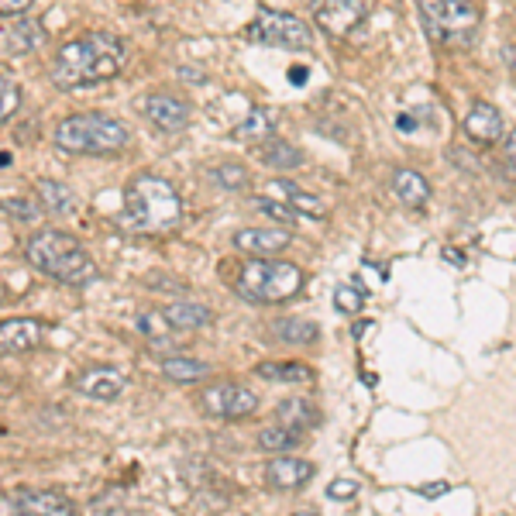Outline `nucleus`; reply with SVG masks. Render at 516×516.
<instances>
[{
    "mask_svg": "<svg viewBox=\"0 0 516 516\" xmlns=\"http://www.w3.org/2000/svg\"><path fill=\"white\" fill-rule=\"evenodd\" d=\"M45 338L42 320L35 317H11L0 320V355H25L35 351Z\"/></svg>",
    "mask_w": 516,
    "mask_h": 516,
    "instance_id": "4468645a",
    "label": "nucleus"
},
{
    "mask_svg": "<svg viewBox=\"0 0 516 516\" xmlns=\"http://www.w3.org/2000/svg\"><path fill=\"white\" fill-rule=\"evenodd\" d=\"M430 38L441 45H468L479 28L472 0H417Z\"/></svg>",
    "mask_w": 516,
    "mask_h": 516,
    "instance_id": "423d86ee",
    "label": "nucleus"
},
{
    "mask_svg": "<svg viewBox=\"0 0 516 516\" xmlns=\"http://www.w3.org/2000/svg\"><path fill=\"white\" fill-rule=\"evenodd\" d=\"M7 506H11L14 513H38V516L76 513L73 499L56 489H14V492H7Z\"/></svg>",
    "mask_w": 516,
    "mask_h": 516,
    "instance_id": "9b49d317",
    "label": "nucleus"
},
{
    "mask_svg": "<svg viewBox=\"0 0 516 516\" xmlns=\"http://www.w3.org/2000/svg\"><path fill=\"white\" fill-rule=\"evenodd\" d=\"M461 128H465V135L479 145H496L499 138L506 135L503 114H499L492 104H486V100H475L472 111H468L465 121H461Z\"/></svg>",
    "mask_w": 516,
    "mask_h": 516,
    "instance_id": "2eb2a0df",
    "label": "nucleus"
},
{
    "mask_svg": "<svg viewBox=\"0 0 516 516\" xmlns=\"http://www.w3.org/2000/svg\"><path fill=\"white\" fill-rule=\"evenodd\" d=\"M25 258L42 276L56 279L62 286H90L97 279V262L69 231L42 228L25 241Z\"/></svg>",
    "mask_w": 516,
    "mask_h": 516,
    "instance_id": "7ed1b4c3",
    "label": "nucleus"
},
{
    "mask_svg": "<svg viewBox=\"0 0 516 516\" xmlns=\"http://www.w3.org/2000/svg\"><path fill=\"white\" fill-rule=\"evenodd\" d=\"M252 207L262 210L265 217H272V221H279V224H296V221H300V214H296L293 207H286L283 200L269 197V193H258V197H252Z\"/></svg>",
    "mask_w": 516,
    "mask_h": 516,
    "instance_id": "7c9ffc66",
    "label": "nucleus"
},
{
    "mask_svg": "<svg viewBox=\"0 0 516 516\" xmlns=\"http://www.w3.org/2000/svg\"><path fill=\"white\" fill-rule=\"evenodd\" d=\"M231 241L245 255H283L293 245V238L279 228H238Z\"/></svg>",
    "mask_w": 516,
    "mask_h": 516,
    "instance_id": "dca6fc26",
    "label": "nucleus"
},
{
    "mask_svg": "<svg viewBox=\"0 0 516 516\" xmlns=\"http://www.w3.org/2000/svg\"><path fill=\"white\" fill-rule=\"evenodd\" d=\"M31 4H35V0H0V18H18Z\"/></svg>",
    "mask_w": 516,
    "mask_h": 516,
    "instance_id": "c9c22d12",
    "label": "nucleus"
},
{
    "mask_svg": "<svg viewBox=\"0 0 516 516\" xmlns=\"http://www.w3.org/2000/svg\"><path fill=\"white\" fill-rule=\"evenodd\" d=\"M441 255H444V258H448V262H451V265H458V269H461V265H468V255H465V252H458V248H451V245H448V248H444V252H441Z\"/></svg>",
    "mask_w": 516,
    "mask_h": 516,
    "instance_id": "e433bc0d",
    "label": "nucleus"
},
{
    "mask_svg": "<svg viewBox=\"0 0 516 516\" xmlns=\"http://www.w3.org/2000/svg\"><path fill=\"white\" fill-rule=\"evenodd\" d=\"M272 131H276V114H272L269 107H252V111L238 121V128H234V142L262 145L265 138H272Z\"/></svg>",
    "mask_w": 516,
    "mask_h": 516,
    "instance_id": "aec40b11",
    "label": "nucleus"
},
{
    "mask_svg": "<svg viewBox=\"0 0 516 516\" xmlns=\"http://www.w3.org/2000/svg\"><path fill=\"white\" fill-rule=\"evenodd\" d=\"M162 317H166L176 331H200V327L214 324V310L197 300H172L162 307Z\"/></svg>",
    "mask_w": 516,
    "mask_h": 516,
    "instance_id": "a211bd4d",
    "label": "nucleus"
},
{
    "mask_svg": "<svg viewBox=\"0 0 516 516\" xmlns=\"http://www.w3.org/2000/svg\"><path fill=\"white\" fill-rule=\"evenodd\" d=\"M214 372L210 362H200V358H190V355H169L162 358V375L169 382H200Z\"/></svg>",
    "mask_w": 516,
    "mask_h": 516,
    "instance_id": "393cba45",
    "label": "nucleus"
},
{
    "mask_svg": "<svg viewBox=\"0 0 516 516\" xmlns=\"http://www.w3.org/2000/svg\"><path fill=\"white\" fill-rule=\"evenodd\" d=\"M73 389L83 396H90V400L111 403L124 393V389H128V379H124L117 369H111V365H90V369L76 372Z\"/></svg>",
    "mask_w": 516,
    "mask_h": 516,
    "instance_id": "f8f14e48",
    "label": "nucleus"
},
{
    "mask_svg": "<svg viewBox=\"0 0 516 516\" xmlns=\"http://www.w3.org/2000/svg\"><path fill=\"white\" fill-rule=\"evenodd\" d=\"M269 197L283 200L286 207H293L300 217H310V221H324L327 217V203L317 197V193H307L303 186L289 183V179H272L269 183Z\"/></svg>",
    "mask_w": 516,
    "mask_h": 516,
    "instance_id": "f3484780",
    "label": "nucleus"
},
{
    "mask_svg": "<svg viewBox=\"0 0 516 516\" xmlns=\"http://www.w3.org/2000/svg\"><path fill=\"white\" fill-rule=\"evenodd\" d=\"M200 410L214 420H245L255 413L258 396L248 386H238V382H214L200 393Z\"/></svg>",
    "mask_w": 516,
    "mask_h": 516,
    "instance_id": "6e6552de",
    "label": "nucleus"
},
{
    "mask_svg": "<svg viewBox=\"0 0 516 516\" xmlns=\"http://www.w3.org/2000/svg\"><path fill=\"white\" fill-rule=\"evenodd\" d=\"M52 142L66 155H114L121 148H128L131 131L128 124L111 114L86 111L66 117L56 128V135H52Z\"/></svg>",
    "mask_w": 516,
    "mask_h": 516,
    "instance_id": "20e7f679",
    "label": "nucleus"
},
{
    "mask_svg": "<svg viewBox=\"0 0 516 516\" xmlns=\"http://www.w3.org/2000/svg\"><path fill=\"white\" fill-rule=\"evenodd\" d=\"M317 475V465L307 458H269L265 461V486L269 489H279V492H293V489H303L310 479Z\"/></svg>",
    "mask_w": 516,
    "mask_h": 516,
    "instance_id": "ddd939ff",
    "label": "nucleus"
},
{
    "mask_svg": "<svg viewBox=\"0 0 516 516\" xmlns=\"http://www.w3.org/2000/svg\"><path fill=\"white\" fill-rule=\"evenodd\" d=\"M255 375H262L269 382H307L314 372L300 362H262L255 365Z\"/></svg>",
    "mask_w": 516,
    "mask_h": 516,
    "instance_id": "c756f323",
    "label": "nucleus"
},
{
    "mask_svg": "<svg viewBox=\"0 0 516 516\" xmlns=\"http://www.w3.org/2000/svg\"><path fill=\"white\" fill-rule=\"evenodd\" d=\"M42 38H45V31L35 18H21L18 25L4 31V49L14 52V56H21V52H35L38 45H42Z\"/></svg>",
    "mask_w": 516,
    "mask_h": 516,
    "instance_id": "b1692460",
    "label": "nucleus"
},
{
    "mask_svg": "<svg viewBox=\"0 0 516 516\" xmlns=\"http://www.w3.org/2000/svg\"><path fill=\"white\" fill-rule=\"evenodd\" d=\"M138 107H142V114L155 124V128L169 131V135L183 131L193 117L190 104H186L183 97H176V93H145V97L138 100Z\"/></svg>",
    "mask_w": 516,
    "mask_h": 516,
    "instance_id": "9d476101",
    "label": "nucleus"
},
{
    "mask_svg": "<svg viewBox=\"0 0 516 516\" xmlns=\"http://www.w3.org/2000/svg\"><path fill=\"white\" fill-rule=\"evenodd\" d=\"M334 307H338L341 314H358V310L365 307V289L362 286H341L338 293H334Z\"/></svg>",
    "mask_w": 516,
    "mask_h": 516,
    "instance_id": "72a5a7b5",
    "label": "nucleus"
},
{
    "mask_svg": "<svg viewBox=\"0 0 516 516\" xmlns=\"http://www.w3.org/2000/svg\"><path fill=\"white\" fill-rule=\"evenodd\" d=\"M207 179L217 186V190H228V193H238L252 183V172H248L241 162H221V166H210L207 169Z\"/></svg>",
    "mask_w": 516,
    "mask_h": 516,
    "instance_id": "c85d7f7f",
    "label": "nucleus"
},
{
    "mask_svg": "<svg viewBox=\"0 0 516 516\" xmlns=\"http://www.w3.org/2000/svg\"><path fill=\"white\" fill-rule=\"evenodd\" d=\"M289 83H296V86L307 83V69H303V66H293V69H289Z\"/></svg>",
    "mask_w": 516,
    "mask_h": 516,
    "instance_id": "58836bf2",
    "label": "nucleus"
},
{
    "mask_svg": "<svg viewBox=\"0 0 516 516\" xmlns=\"http://www.w3.org/2000/svg\"><path fill=\"white\" fill-rule=\"evenodd\" d=\"M18 111H21V86L0 73V124L11 121Z\"/></svg>",
    "mask_w": 516,
    "mask_h": 516,
    "instance_id": "473e14b6",
    "label": "nucleus"
},
{
    "mask_svg": "<svg viewBox=\"0 0 516 516\" xmlns=\"http://www.w3.org/2000/svg\"><path fill=\"white\" fill-rule=\"evenodd\" d=\"M135 331L142 334V338L148 341V348H155V351L176 348V338H172L176 327L162 317V310H142V314L135 317Z\"/></svg>",
    "mask_w": 516,
    "mask_h": 516,
    "instance_id": "412c9836",
    "label": "nucleus"
},
{
    "mask_svg": "<svg viewBox=\"0 0 516 516\" xmlns=\"http://www.w3.org/2000/svg\"><path fill=\"white\" fill-rule=\"evenodd\" d=\"M117 224L124 234H169L183 224V197L166 176L138 172L124 186V210Z\"/></svg>",
    "mask_w": 516,
    "mask_h": 516,
    "instance_id": "f03ea898",
    "label": "nucleus"
},
{
    "mask_svg": "<svg viewBox=\"0 0 516 516\" xmlns=\"http://www.w3.org/2000/svg\"><path fill=\"white\" fill-rule=\"evenodd\" d=\"M365 14H369V0H310V18L334 38H348L365 21Z\"/></svg>",
    "mask_w": 516,
    "mask_h": 516,
    "instance_id": "1a4fd4ad",
    "label": "nucleus"
},
{
    "mask_svg": "<svg viewBox=\"0 0 516 516\" xmlns=\"http://www.w3.org/2000/svg\"><path fill=\"white\" fill-rule=\"evenodd\" d=\"M272 334L286 344H314L320 338V327L314 320H303V317H283L272 324Z\"/></svg>",
    "mask_w": 516,
    "mask_h": 516,
    "instance_id": "cd10ccee",
    "label": "nucleus"
},
{
    "mask_svg": "<svg viewBox=\"0 0 516 516\" xmlns=\"http://www.w3.org/2000/svg\"><path fill=\"white\" fill-rule=\"evenodd\" d=\"M303 289V269L276 255H252L238 269L234 293L248 303H286Z\"/></svg>",
    "mask_w": 516,
    "mask_h": 516,
    "instance_id": "39448f33",
    "label": "nucleus"
},
{
    "mask_svg": "<svg viewBox=\"0 0 516 516\" xmlns=\"http://www.w3.org/2000/svg\"><path fill=\"white\" fill-rule=\"evenodd\" d=\"M258 162L276 172H286V169H300L303 166V152L296 145L283 142V138H265L258 145Z\"/></svg>",
    "mask_w": 516,
    "mask_h": 516,
    "instance_id": "5701e85b",
    "label": "nucleus"
},
{
    "mask_svg": "<svg viewBox=\"0 0 516 516\" xmlns=\"http://www.w3.org/2000/svg\"><path fill=\"white\" fill-rule=\"evenodd\" d=\"M128 62V42L111 31H86L80 38H69L52 59V83L59 90H80L114 80Z\"/></svg>",
    "mask_w": 516,
    "mask_h": 516,
    "instance_id": "f257e3e1",
    "label": "nucleus"
},
{
    "mask_svg": "<svg viewBox=\"0 0 516 516\" xmlns=\"http://www.w3.org/2000/svg\"><path fill=\"white\" fill-rule=\"evenodd\" d=\"M276 424L296 427V430H310L320 424V413L310 400H283L276 410Z\"/></svg>",
    "mask_w": 516,
    "mask_h": 516,
    "instance_id": "a878e982",
    "label": "nucleus"
},
{
    "mask_svg": "<svg viewBox=\"0 0 516 516\" xmlns=\"http://www.w3.org/2000/svg\"><path fill=\"white\" fill-rule=\"evenodd\" d=\"M506 159H510L513 166H516V131H513L510 138H506Z\"/></svg>",
    "mask_w": 516,
    "mask_h": 516,
    "instance_id": "ea45409f",
    "label": "nucleus"
},
{
    "mask_svg": "<svg viewBox=\"0 0 516 516\" xmlns=\"http://www.w3.org/2000/svg\"><path fill=\"white\" fill-rule=\"evenodd\" d=\"M393 190H396V197H400L403 207H410V210L427 207V200H430V183L413 169H396L393 172Z\"/></svg>",
    "mask_w": 516,
    "mask_h": 516,
    "instance_id": "4be33fe9",
    "label": "nucleus"
},
{
    "mask_svg": "<svg viewBox=\"0 0 516 516\" xmlns=\"http://www.w3.org/2000/svg\"><path fill=\"white\" fill-rule=\"evenodd\" d=\"M358 482L355 479H334L331 486H327V499H338V503H344V499H355L358 496Z\"/></svg>",
    "mask_w": 516,
    "mask_h": 516,
    "instance_id": "f704fd0d",
    "label": "nucleus"
},
{
    "mask_svg": "<svg viewBox=\"0 0 516 516\" xmlns=\"http://www.w3.org/2000/svg\"><path fill=\"white\" fill-rule=\"evenodd\" d=\"M420 492L434 499V496H444V492H448V486H444V482H430V486H427V489H420Z\"/></svg>",
    "mask_w": 516,
    "mask_h": 516,
    "instance_id": "4c0bfd02",
    "label": "nucleus"
},
{
    "mask_svg": "<svg viewBox=\"0 0 516 516\" xmlns=\"http://www.w3.org/2000/svg\"><path fill=\"white\" fill-rule=\"evenodd\" d=\"M35 197H38V203H42L45 214L69 217V214H76V207H80L76 190H73V186H66V183H59V179H38Z\"/></svg>",
    "mask_w": 516,
    "mask_h": 516,
    "instance_id": "6ab92c4d",
    "label": "nucleus"
},
{
    "mask_svg": "<svg viewBox=\"0 0 516 516\" xmlns=\"http://www.w3.org/2000/svg\"><path fill=\"white\" fill-rule=\"evenodd\" d=\"M0 207H4L7 214H11L14 221H21V224H35L38 217L45 214L42 203H38V197L35 200H28V197H4V200H0Z\"/></svg>",
    "mask_w": 516,
    "mask_h": 516,
    "instance_id": "2f4dec72",
    "label": "nucleus"
},
{
    "mask_svg": "<svg viewBox=\"0 0 516 516\" xmlns=\"http://www.w3.org/2000/svg\"><path fill=\"white\" fill-rule=\"evenodd\" d=\"M303 444V430L286 427V424H272L258 434V448L272 451V455H286V451H296Z\"/></svg>",
    "mask_w": 516,
    "mask_h": 516,
    "instance_id": "bb28decb",
    "label": "nucleus"
},
{
    "mask_svg": "<svg viewBox=\"0 0 516 516\" xmlns=\"http://www.w3.org/2000/svg\"><path fill=\"white\" fill-rule=\"evenodd\" d=\"M245 38L255 45H276V49L289 52H307L314 45V31H310L307 21L286 11H262L245 28Z\"/></svg>",
    "mask_w": 516,
    "mask_h": 516,
    "instance_id": "0eeeda50",
    "label": "nucleus"
}]
</instances>
